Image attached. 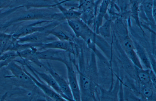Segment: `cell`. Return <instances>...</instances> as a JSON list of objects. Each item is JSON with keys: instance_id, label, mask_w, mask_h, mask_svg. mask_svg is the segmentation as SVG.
<instances>
[{"instance_id": "cell-4", "label": "cell", "mask_w": 156, "mask_h": 101, "mask_svg": "<svg viewBox=\"0 0 156 101\" xmlns=\"http://www.w3.org/2000/svg\"><path fill=\"white\" fill-rule=\"evenodd\" d=\"M42 67H44L49 72L55 80L64 94L69 99L74 101L72 92L68 84L65 79L56 72L51 66L49 63L46 64L42 63Z\"/></svg>"}, {"instance_id": "cell-8", "label": "cell", "mask_w": 156, "mask_h": 101, "mask_svg": "<svg viewBox=\"0 0 156 101\" xmlns=\"http://www.w3.org/2000/svg\"><path fill=\"white\" fill-rule=\"evenodd\" d=\"M9 68L15 77L27 88L32 89L37 86L30 77L24 73L21 68L13 63H10Z\"/></svg>"}, {"instance_id": "cell-13", "label": "cell", "mask_w": 156, "mask_h": 101, "mask_svg": "<svg viewBox=\"0 0 156 101\" xmlns=\"http://www.w3.org/2000/svg\"><path fill=\"white\" fill-rule=\"evenodd\" d=\"M94 5V0H79L77 8L81 13L82 17L89 18L93 16Z\"/></svg>"}, {"instance_id": "cell-15", "label": "cell", "mask_w": 156, "mask_h": 101, "mask_svg": "<svg viewBox=\"0 0 156 101\" xmlns=\"http://www.w3.org/2000/svg\"><path fill=\"white\" fill-rule=\"evenodd\" d=\"M59 24L48 31L59 40L71 42L73 39L70 34L66 31L60 27L59 26Z\"/></svg>"}, {"instance_id": "cell-16", "label": "cell", "mask_w": 156, "mask_h": 101, "mask_svg": "<svg viewBox=\"0 0 156 101\" xmlns=\"http://www.w3.org/2000/svg\"><path fill=\"white\" fill-rule=\"evenodd\" d=\"M13 42L11 34L0 31V48L3 52L9 50Z\"/></svg>"}, {"instance_id": "cell-23", "label": "cell", "mask_w": 156, "mask_h": 101, "mask_svg": "<svg viewBox=\"0 0 156 101\" xmlns=\"http://www.w3.org/2000/svg\"><path fill=\"white\" fill-rule=\"evenodd\" d=\"M143 93L146 96L149 97L151 96L152 93V90L149 88H145L143 90Z\"/></svg>"}, {"instance_id": "cell-2", "label": "cell", "mask_w": 156, "mask_h": 101, "mask_svg": "<svg viewBox=\"0 0 156 101\" xmlns=\"http://www.w3.org/2000/svg\"><path fill=\"white\" fill-rule=\"evenodd\" d=\"M48 31H37L20 37L15 42L19 44L44 43L57 40Z\"/></svg>"}, {"instance_id": "cell-1", "label": "cell", "mask_w": 156, "mask_h": 101, "mask_svg": "<svg viewBox=\"0 0 156 101\" xmlns=\"http://www.w3.org/2000/svg\"><path fill=\"white\" fill-rule=\"evenodd\" d=\"M61 15L53 6H20L9 9L0 17V30L5 31L16 25L32 21H59Z\"/></svg>"}, {"instance_id": "cell-17", "label": "cell", "mask_w": 156, "mask_h": 101, "mask_svg": "<svg viewBox=\"0 0 156 101\" xmlns=\"http://www.w3.org/2000/svg\"><path fill=\"white\" fill-rule=\"evenodd\" d=\"M90 81L89 79L82 73H79V86L81 91L87 90L89 88Z\"/></svg>"}, {"instance_id": "cell-6", "label": "cell", "mask_w": 156, "mask_h": 101, "mask_svg": "<svg viewBox=\"0 0 156 101\" xmlns=\"http://www.w3.org/2000/svg\"><path fill=\"white\" fill-rule=\"evenodd\" d=\"M28 66L29 68L36 74L39 79L44 81L48 85L65 99L70 101L64 94L55 80L50 74H47L43 72L38 71L30 66Z\"/></svg>"}, {"instance_id": "cell-22", "label": "cell", "mask_w": 156, "mask_h": 101, "mask_svg": "<svg viewBox=\"0 0 156 101\" xmlns=\"http://www.w3.org/2000/svg\"><path fill=\"white\" fill-rule=\"evenodd\" d=\"M124 44L125 48L127 51H129L132 50L133 48L132 44L128 40L126 39L125 40Z\"/></svg>"}, {"instance_id": "cell-21", "label": "cell", "mask_w": 156, "mask_h": 101, "mask_svg": "<svg viewBox=\"0 0 156 101\" xmlns=\"http://www.w3.org/2000/svg\"><path fill=\"white\" fill-rule=\"evenodd\" d=\"M140 80L144 83H147L149 81V78L148 75L144 73H140L139 75Z\"/></svg>"}, {"instance_id": "cell-20", "label": "cell", "mask_w": 156, "mask_h": 101, "mask_svg": "<svg viewBox=\"0 0 156 101\" xmlns=\"http://www.w3.org/2000/svg\"><path fill=\"white\" fill-rule=\"evenodd\" d=\"M109 21H107L101 27V32L103 34L107 35L109 34V27L110 25Z\"/></svg>"}, {"instance_id": "cell-10", "label": "cell", "mask_w": 156, "mask_h": 101, "mask_svg": "<svg viewBox=\"0 0 156 101\" xmlns=\"http://www.w3.org/2000/svg\"><path fill=\"white\" fill-rule=\"evenodd\" d=\"M66 41L56 40L48 42L42 43L39 49H55L73 52V48L72 43Z\"/></svg>"}, {"instance_id": "cell-19", "label": "cell", "mask_w": 156, "mask_h": 101, "mask_svg": "<svg viewBox=\"0 0 156 101\" xmlns=\"http://www.w3.org/2000/svg\"><path fill=\"white\" fill-rule=\"evenodd\" d=\"M153 4V0H144L143 5L144 9L147 13L150 14L152 13Z\"/></svg>"}, {"instance_id": "cell-5", "label": "cell", "mask_w": 156, "mask_h": 101, "mask_svg": "<svg viewBox=\"0 0 156 101\" xmlns=\"http://www.w3.org/2000/svg\"><path fill=\"white\" fill-rule=\"evenodd\" d=\"M67 22L77 37L87 39L90 29L86 23L80 18L67 20Z\"/></svg>"}, {"instance_id": "cell-11", "label": "cell", "mask_w": 156, "mask_h": 101, "mask_svg": "<svg viewBox=\"0 0 156 101\" xmlns=\"http://www.w3.org/2000/svg\"><path fill=\"white\" fill-rule=\"evenodd\" d=\"M33 4L31 0H0V13L18 7H30Z\"/></svg>"}, {"instance_id": "cell-12", "label": "cell", "mask_w": 156, "mask_h": 101, "mask_svg": "<svg viewBox=\"0 0 156 101\" xmlns=\"http://www.w3.org/2000/svg\"><path fill=\"white\" fill-rule=\"evenodd\" d=\"M37 48L31 46L23 49L16 51L18 55L29 60L40 67H42V63L39 61L37 56Z\"/></svg>"}, {"instance_id": "cell-18", "label": "cell", "mask_w": 156, "mask_h": 101, "mask_svg": "<svg viewBox=\"0 0 156 101\" xmlns=\"http://www.w3.org/2000/svg\"><path fill=\"white\" fill-rule=\"evenodd\" d=\"M111 0H102L99 9V14L98 17H100L98 20L101 21L102 17L106 12L108 7Z\"/></svg>"}, {"instance_id": "cell-3", "label": "cell", "mask_w": 156, "mask_h": 101, "mask_svg": "<svg viewBox=\"0 0 156 101\" xmlns=\"http://www.w3.org/2000/svg\"><path fill=\"white\" fill-rule=\"evenodd\" d=\"M63 63L66 65L68 83L71 89L74 101L81 100L80 90L76 74L72 64L66 60Z\"/></svg>"}, {"instance_id": "cell-14", "label": "cell", "mask_w": 156, "mask_h": 101, "mask_svg": "<svg viewBox=\"0 0 156 101\" xmlns=\"http://www.w3.org/2000/svg\"><path fill=\"white\" fill-rule=\"evenodd\" d=\"M55 5L56 6L66 20L80 18L81 13L78 10L73 9H67L63 6L61 2H58L56 0Z\"/></svg>"}, {"instance_id": "cell-7", "label": "cell", "mask_w": 156, "mask_h": 101, "mask_svg": "<svg viewBox=\"0 0 156 101\" xmlns=\"http://www.w3.org/2000/svg\"><path fill=\"white\" fill-rule=\"evenodd\" d=\"M66 51L55 49H47L43 51H37V56L39 60H57L63 62L66 60Z\"/></svg>"}, {"instance_id": "cell-9", "label": "cell", "mask_w": 156, "mask_h": 101, "mask_svg": "<svg viewBox=\"0 0 156 101\" xmlns=\"http://www.w3.org/2000/svg\"><path fill=\"white\" fill-rule=\"evenodd\" d=\"M26 73L31 78L36 86L48 96L56 101L66 100L48 85L42 82L41 80L36 79L29 73L27 72Z\"/></svg>"}]
</instances>
